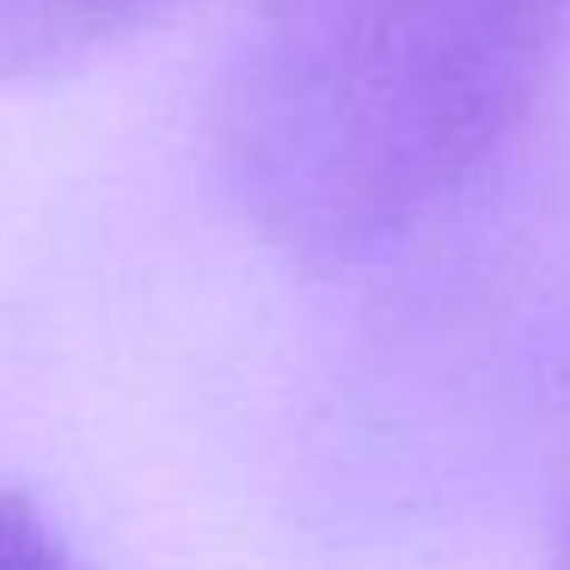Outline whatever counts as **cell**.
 Masks as SVG:
<instances>
[{"mask_svg":"<svg viewBox=\"0 0 570 570\" xmlns=\"http://www.w3.org/2000/svg\"><path fill=\"white\" fill-rule=\"evenodd\" d=\"M185 0H0V80L117 50Z\"/></svg>","mask_w":570,"mask_h":570,"instance_id":"7a4b0ae2","label":"cell"},{"mask_svg":"<svg viewBox=\"0 0 570 570\" xmlns=\"http://www.w3.org/2000/svg\"><path fill=\"white\" fill-rule=\"evenodd\" d=\"M0 570H87L31 497L0 491Z\"/></svg>","mask_w":570,"mask_h":570,"instance_id":"3957f363","label":"cell"},{"mask_svg":"<svg viewBox=\"0 0 570 570\" xmlns=\"http://www.w3.org/2000/svg\"><path fill=\"white\" fill-rule=\"evenodd\" d=\"M558 570H570V521H564V546H558Z\"/></svg>","mask_w":570,"mask_h":570,"instance_id":"277c9868","label":"cell"},{"mask_svg":"<svg viewBox=\"0 0 570 570\" xmlns=\"http://www.w3.org/2000/svg\"><path fill=\"white\" fill-rule=\"evenodd\" d=\"M570 0H264L222 80V173L271 246L362 258L509 141Z\"/></svg>","mask_w":570,"mask_h":570,"instance_id":"6da1fadb","label":"cell"}]
</instances>
